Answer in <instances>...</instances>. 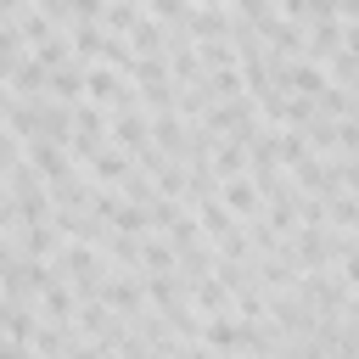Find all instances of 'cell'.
<instances>
[{"label": "cell", "instance_id": "1", "mask_svg": "<svg viewBox=\"0 0 359 359\" xmlns=\"http://www.w3.org/2000/svg\"><path fill=\"white\" fill-rule=\"evenodd\" d=\"M353 241H359L353 230H337V224H303V230L292 236V252H297L303 269H337L342 252H348Z\"/></svg>", "mask_w": 359, "mask_h": 359}, {"label": "cell", "instance_id": "2", "mask_svg": "<svg viewBox=\"0 0 359 359\" xmlns=\"http://www.w3.org/2000/svg\"><path fill=\"white\" fill-rule=\"evenodd\" d=\"M62 264V275H67V286L79 292V297H101V286H107V275L118 269L101 247H90V241H67V252L56 258Z\"/></svg>", "mask_w": 359, "mask_h": 359}, {"label": "cell", "instance_id": "3", "mask_svg": "<svg viewBox=\"0 0 359 359\" xmlns=\"http://www.w3.org/2000/svg\"><path fill=\"white\" fill-rule=\"evenodd\" d=\"M292 180H297V191H303V196H320V202H331L337 191H348V185H342V168H337V157H325V151L303 157V163L292 168Z\"/></svg>", "mask_w": 359, "mask_h": 359}, {"label": "cell", "instance_id": "4", "mask_svg": "<svg viewBox=\"0 0 359 359\" xmlns=\"http://www.w3.org/2000/svg\"><path fill=\"white\" fill-rule=\"evenodd\" d=\"M101 297H107L118 314H129V320L151 309V297H146V275H135V269H112L107 286H101Z\"/></svg>", "mask_w": 359, "mask_h": 359}, {"label": "cell", "instance_id": "5", "mask_svg": "<svg viewBox=\"0 0 359 359\" xmlns=\"http://www.w3.org/2000/svg\"><path fill=\"white\" fill-rule=\"evenodd\" d=\"M112 146H123L129 157H140V151L151 146V112H146V107L112 112Z\"/></svg>", "mask_w": 359, "mask_h": 359}, {"label": "cell", "instance_id": "6", "mask_svg": "<svg viewBox=\"0 0 359 359\" xmlns=\"http://www.w3.org/2000/svg\"><path fill=\"white\" fill-rule=\"evenodd\" d=\"M280 90H292V95H325L331 90V73H325V62H309V56H297V62H286V73H280Z\"/></svg>", "mask_w": 359, "mask_h": 359}, {"label": "cell", "instance_id": "7", "mask_svg": "<svg viewBox=\"0 0 359 359\" xmlns=\"http://www.w3.org/2000/svg\"><path fill=\"white\" fill-rule=\"evenodd\" d=\"M219 196H224V208H230V213H236L241 224H247V219H258V213L269 208L252 174H236V180H224V185H219Z\"/></svg>", "mask_w": 359, "mask_h": 359}, {"label": "cell", "instance_id": "8", "mask_svg": "<svg viewBox=\"0 0 359 359\" xmlns=\"http://www.w3.org/2000/svg\"><path fill=\"white\" fill-rule=\"evenodd\" d=\"M230 22H236V11H219V6H191V11H185V22H174V28H185V34L202 45V39H230Z\"/></svg>", "mask_w": 359, "mask_h": 359}, {"label": "cell", "instance_id": "9", "mask_svg": "<svg viewBox=\"0 0 359 359\" xmlns=\"http://www.w3.org/2000/svg\"><path fill=\"white\" fill-rule=\"evenodd\" d=\"M84 168H90V180H95V185H112V191H118V185L135 174V157H129L123 146H112V140H107V146H101Z\"/></svg>", "mask_w": 359, "mask_h": 359}, {"label": "cell", "instance_id": "10", "mask_svg": "<svg viewBox=\"0 0 359 359\" xmlns=\"http://www.w3.org/2000/svg\"><path fill=\"white\" fill-rule=\"evenodd\" d=\"M342 45H348V22H342V17H320V22H309V62H331Z\"/></svg>", "mask_w": 359, "mask_h": 359}, {"label": "cell", "instance_id": "11", "mask_svg": "<svg viewBox=\"0 0 359 359\" xmlns=\"http://www.w3.org/2000/svg\"><path fill=\"white\" fill-rule=\"evenodd\" d=\"M151 146L185 163V151H191V118H180V112H168V118H151Z\"/></svg>", "mask_w": 359, "mask_h": 359}, {"label": "cell", "instance_id": "12", "mask_svg": "<svg viewBox=\"0 0 359 359\" xmlns=\"http://www.w3.org/2000/svg\"><path fill=\"white\" fill-rule=\"evenodd\" d=\"M67 34H73V62H84V67L101 62L107 45H112V28H107V22H73Z\"/></svg>", "mask_w": 359, "mask_h": 359}, {"label": "cell", "instance_id": "13", "mask_svg": "<svg viewBox=\"0 0 359 359\" xmlns=\"http://www.w3.org/2000/svg\"><path fill=\"white\" fill-rule=\"evenodd\" d=\"M191 303H196L202 314H236V292L219 280V269L202 275V280H191Z\"/></svg>", "mask_w": 359, "mask_h": 359}, {"label": "cell", "instance_id": "14", "mask_svg": "<svg viewBox=\"0 0 359 359\" xmlns=\"http://www.w3.org/2000/svg\"><path fill=\"white\" fill-rule=\"evenodd\" d=\"M196 219H202V236H208L213 247H219L224 236H236V230H241V219L224 208V196H208V202H196Z\"/></svg>", "mask_w": 359, "mask_h": 359}, {"label": "cell", "instance_id": "15", "mask_svg": "<svg viewBox=\"0 0 359 359\" xmlns=\"http://www.w3.org/2000/svg\"><path fill=\"white\" fill-rule=\"evenodd\" d=\"M275 157H280V168H297L303 157H314L309 129H280V123H275Z\"/></svg>", "mask_w": 359, "mask_h": 359}, {"label": "cell", "instance_id": "16", "mask_svg": "<svg viewBox=\"0 0 359 359\" xmlns=\"http://www.w3.org/2000/svg\"><path fill=\"white\" fill-rule=\"evenodd\" d=\"M213 168H219V180L252 174V151H247V140H219V151H213Z\"/></svg>", "mask_w": 359, "mask_h": 359}, {"label": "cell", "instance_id": "17", "mask_svg": "<svg viewBox=\"0 0 359 359\" xmlns=\"http://www.w3.org/2000/svg\"><path fill=\"white\" fill-rule=\"evenodd\" d=\"M146 269H180V247H174L168 236H157V230L140 241V275H146Z\"/></svg>", "mask_w": 359, "mask_h": 359}, {"label": "cell", "instance_id": "18", "mask_svg": "<svg viewBox=\"0 0 359 359\" xmlns=\"http://www.w3.org/2000/svg\"><path fill=\"white\" fill-rule=\"evenodd\" d=\"M140 17H146V0H112V6H107V17H101V22H107V28H112V34H123V39H129V34H135V22H140Z\"/></svg>", "mask_w": 359, "mask_h": 359}, {"label": "cell", "instance_id": "19", "mask_svg": "<svg viewBox=\"0 0 359 359\" xmlns=\"http://www.w3.org/2000/svg\"><path fill=\"white\" fill-rule=\"evenodd\" d=\"M129 79H135L140 90H146V84H174V67H168V56H135Z\"/></svg>", "mask_w": 359, "mask_h": 359}, {"label": "cell", "instance_id": "20", "mask_svg": "<svg viewBox=\"0 0 359 359\" xmlns=\"http://www.w3.org/2000/svg\"><path fill=\"white\" fill-rule=\"evenodd\" d=\"M140 107H146L151 118L180 112V84H146V90H140Z\"/></svg>", "mask_w": 359, "mask_h": 359}, {"label": "cell", "instance_id": "21", "mask_svg": "<svg viewBox=\"0 0 359 359\" xmlns=\"http://www.w3.org/2000/svg\"><path fill=\"white\" fill-rule=\"evenodd\" d=\"M320 112H325V118H359V90L331 84V90L320 95Z\"/></svg>", "mask_w": 359, "mask_h": 359}, {"label": "cell", "instance_id": "22", "mask_svg": "<svg viewBox=\"0 0 359 359\" xmlns=\"http://www.w3.org/2000/svg\"><path fill=\"white\" fill-rule=\"evenodd\" d=\"M309 146H314V151H325V157H337V118H325V112H320V118L309 123Z\"/></svg>", "mask_w": 359, "mask_h": 359}, {"label": "cell", "instance_id": "23", "mask_svg": "<svg viewBox=\"0 0 359 359\" xmlns=\"http://www.w3.org/2000/svg\"><path fill=\"white\" fill-rule=\"evenodd\" d=\"M112 0H67V22H101Z\"/></svg>", "mask_w": 359, "mask_h": 359}, {"label": "cell", "instance_id": "24", "mask_svg": "<svg viewBox=\"0 0 359 359\" xmlns=\"http://www.w3.org/2000/svg\"><path fill=\"white\" fill-rule=\"evenodd\" d=\"M191 6H196V0H146V11H151L157 22H185Z\"/></svg>", "mask_w": 359, "mask_h": 359}, {"label": "cell", "instance_id": "25", "mask_svg": "<svg viewBox=\"0 0 359 359\" xmlns=\"http://www.w3.org/2000/svg\"><path fill=\"white\" fill-rule=\"evenodd\" d=\"M230 11H236V17H247V22H269L280 6H275V0H230Z\"/></svg>", "mask_w": 359, "mask_h": 359}, {"label": "cell", "instance_id": "26", "mask_svg": "<svg viewBox=\"0 0 359 359\" xmlns=\"http://www.w3.org/2000/svg\"><path fill=\"white\" fill-rule=\"evenodd\" d=\"M67 359H123L112 342H95V337H79V348L67 353Z\"/></svg>", "mask_w": 359, "mask_h": 359}, {"label": "cell", "instance_id": "27", "mask_svg": "<svg viewBox=\"0 0 359 359\" xmlns=\"http://www.w3.org/2000/svg\"><path fill=\"white\" fill-rule=\"evenodd\" d=\"M337 269H342V280H348V286L359 292V241H353V247L342 252V264H337Z\"/></svg>", "mask_w": 359, "mask_h": 359}, {"label": "cell", "instance_id": "28", "mask_svg": "<svg viewBox=\"0 0 359 359\" xmlns=\"http://www.w3.org/2000/svg\"><path fill=\"white\" fill-rule=\"evenodd\" d=\"M0 359H39V353H34V342H17V337H6V353H0Z\"/></svg>", "mask_w": 359, "mask_h": 359}, {"label": "cell", "instance_id": "29", "mask_svg": "<svg viewBox=\"0 0 359 359\" xmlns=\"http://www.w3.org/2000/svg\"><path fill=\"white\" fill-rule=\"evenodd\" d=\"M337 17L342 22H359V0H337Z\"/></svg>", "mask_w": 359, "mask_h": 359}, {"label": "cell", "instance_id": "30", "mask_svg": "<svg viewBox=\"0 0 359 359\" xmlns=\"http://www.w3.org/2000/svg\"><path fill=\"white\" fill-rule=\"evenodd\" d=\"M348 45H353V50H359V22H348Z\"/></svg>", "mask_w": 359, "mask_h": 359}, {"label": "cell", "instance_id": "31", "mask_svg": "<svg viewBox=\"0 0 359 359\" xmlns=\"http://www.w3.org/2000/svg\"><path fill=\"white\" fill-rule=\"evenodd\" d=\"M196 6H219V11H230V0H196Z\"/></svg>", "mask_w": 359, "mask_h": 359}]
</instances>
